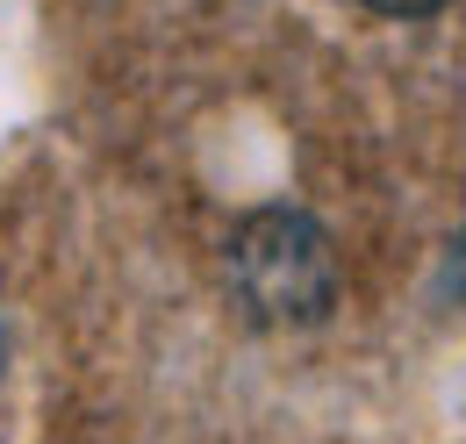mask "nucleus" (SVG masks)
Returning <instances> with one entry per match:
<instances>
[{
  "mask_svg": "<svg viewBox=\"0 0 466 444\" xmlns=\"http://www.w3.org/2000/svg\"><path fill=\"white\" fill-rule=\"evenodd\" d=\"M237 308L266 330H309L330 316L338 301V251L323 237V222L301 208H258L230 229L223 251Z\"/></svg>",
  "mask_w": 466,
  "mask_h": 444,
  "instance_id": "nucleus-1",
  "label": "nucleus"
},
{
  "mask_svg": "<svg viewBox=\"0 0 466 444\" xmlns=\"http://www.w3.org/2000/svg\"><path fill=\"white\" fill-rule=\"evenodd\" d=\"M373 15H395V22H416V15H438L445 0H366Z\"/></svg>",
  "mask_w": 466,
  "mask_h": 444,
  "instance_id": "nucleus-2",
  "label": "nucleus"
},
{
  "mask_svg": "<svg viewBox=\"0 0 466 444\" xmlns=\"http://www.w3.org/2000/svg\"><path fill=\"white\" fill-rule=\"evenodd\" d=\"M452 273H460V279H466V237H460V258H452Z\"/></svg>",
  "mask_w": 466,
  "mask_h": 444,
  "instance_id": "nucleus-3",
  "label": "nucleus"
},
{
  "mask_svg": "<svg viewBox=\"0 0 466 444\" xmlns=\"http://www.w3.org/2000/svg\"><path fill=\"white\" fill-rule=\"evenodd\" d=\"M0 366H7V330H0Z\"/></svg>",
  "mask_w": 466,
  "mask_h": 444,
  "instance_id": "nucleus-4",
  "label": "nucleus"
}]
</instances>
